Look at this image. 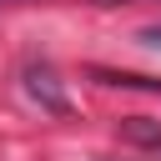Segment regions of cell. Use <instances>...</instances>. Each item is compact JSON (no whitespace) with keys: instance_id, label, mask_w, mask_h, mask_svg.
<instances>
[{"instance_id":"obj_1","label":"cell","mask_w":161,"mask_h":161,"mask_svg":"<svg viewBox=\"0 0 161 161\" xmlns=\"http://www.w3.org/2000/svg\"><path fill=\"white\" fill-rule=\"evenodd\" d=\"M25 91H30L50 116H70V101H65V91H60V80H55V70H50L45 60H40V65H35V60L25 65Z\"/></svg>"},{"instance_id":"obj_2","label":"cell","mask_w":161,"mask_h":161,"mask_svg":"<svg viewBox=\"0 0 161 161\" xmlns=\"http://www.w3.org/2000/svg\"><path fill=\"white\" fill-rule=\"evenodd\" d=\"M116 136L126 146H136V151H161V121L156 116H121Z\"/></svg>"},{"instance_id":"obj_3","label":"cell","mask_w":161,"mask_h":161,"mask_svg":"<svg viewBox=\"0 0 161 161\" xmlns=\"http://www.w3.org/2000/svg\"><path fill=\"white\" fill-rule=\"evenodd\" d=\"M101 86H126V91H161V80H151V75H131V70H91Z\"/></svg>"},{"instance_id":"obj_4","label":"cell","mask_w":161,"mask_h":161,"mask_svg":"<svg viewBox=\"0 0 161 161\" xmlns=\"http://www.w3.org/2000/svg\"><path fill=\"white\" fill-rule=\"evenodd\" d=\"M91 5H136V0H91Z\"/></svg>"},{"instance_id":"obj_5","label":"cell","mask_w":161,"mask_h":161,"mask_svg":"<svg viewBox=\"0 0 161 161\" xmlns=\"http://www.w3.org/2000/svg\"><path fill=\"white\" fill-rule=\"evenodd\" d=\"M0 5H20V0H0Z\"/></svg>"}]
</instances>
